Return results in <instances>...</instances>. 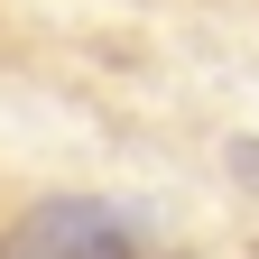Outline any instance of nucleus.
<instances>
[{
    "mask_svg": "<svg viewBox=\"0 0 259 259\" xmlns=\"http://www.w3.org/2000/svg\"><path fill=\"white\" fill-rule=\"evenodd\" d=\"M0 259H139V232L93 194H56L0 232Z\"/></svg>",
    "mask_w": 259,
    "mask_h": 259,
    "instance_id": "nucleus-1",
    "label": "nucleus"
},
{
    "mask_svg": "<svg viewBox=\"0 0 259 259\" xmlns=\"http://www.w3.org/2000/svg\"><path fill=\"white\" fill-rule=\"evenodd\" d=\"M232 167H241V176L259 185V139H232Z\"/></svg>",
    "mask_w": 259,
    "mask_h": 259,
    "instance_id": "nucleus-2",
    "label": "nucleus"
}]
</instances>
